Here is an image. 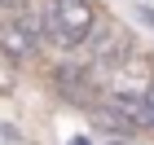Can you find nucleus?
I'll return each instance as SVG.
<instances>
[{
    "mask_svg": "<svg viewBox=\"0 0 154 145\" xmlns=\"http://www.w3.org/2000/svg\"><path fill=\"white\" fill-rule=\"evenodd\" d=\"M110 145H115V141H110ZM119 145H123V141H119Z\"/></svg>",
    "mask_w": 154,
    "mask_h": 145,
    "instance_id": "obj_11",
    "label": "nucleus"
},
{
    "mask_svg": "<svg viewBox=\"0 0 154 145\" xmlns=\"http://www.w3.org/2000/svg\"><path fill=\"white\" fill-rule=\"evenodd\" d=\"M88 114H93V123L101 128V132H110V136H132V132H137V128H132V123L123 119V114H115V110H110L106 101H97V106L88 110Z\"/></svg>",
    "mask_w": 154,
    "mask_h": 145,
    "instance_id": "obj_6",
    "label": "nucleus"
},
{
    "mask_svg": "<svg viewBox=\"0 0 154 145\" xmlns=\"http://www.w3.org/2000/svg\"><path fill=\"white\" fill-rule=\"evenodd\" d=\"M141 101H145V119H150V128H154V79L145 84V97H141Z\"/></svg>",
    "mask_w": 154,
    "mask_h": 145,
    "instance_id": "obj_7",
    "label": "nucleus"
},
{
    "mask_svg": "<svg viewBox=\"0 0 154 145\" xmlns=\"http://www.w3.org/2000/svg\"><path fill=\"white\" fill-rule=\"evenodd\" d=\"M88 71L97 75V79H106V75H119L128 71L132 62V31H123V26H106V31H93V40H88Z\"/></svg>",
    "mask_w": 154,
    "mask_h": 145,
    "instance_id": "obj_2",
    "label": "nucleus"
},
{
    "mask_svg": "<svg viewBox=\"0 0 154 145\" xmlns=\"http://www.w3.org/2000/svg\"><path fill=\"white\" fill-rule=\"evenodd\" d=\"M53 88H57L71 106H84V110H93L97 101H101V79H97L88 66H79V62H62L57 71H53Z\"/></svg>",
    "mask_w": 154,
    "mask_h": 145,
    "instance_id": "obj_4",
    "label": "nucleus"
},
{
    "mask_svg": "<svg viewBox=\"0 0 154 145\" xmlns=\"http://www.w3.org/2000/svg\"><path fill=\"white\" fill-rule=\"evenodd\" d=\"M101 101H106L115 114H123L137 132H141V128H150V119H145V101H141L137 92H110V97H101Z\"/></svg>",
    "mask_w": 154,
    "mask_h": 145,
    "instance_id": "obj_5",
    "label": "nucleus"
},
{
    "mask_svg": "<svg viewBox=\"0 0 154 145\" xmlns=\"http://www.w3.org/2000/svg\"><path fill=\"white\" fill-rule=\"evenodd\" d=\"M0 5H5V9L13 5V13H18V9H26V0H0Z\"/></svg>",
    "mask_w": 154,
    "mask_h": 145,
    "instance_id": "obj_8",
    "label": "nucleus"
},
{
    "mask_svg": "<svg viewBox=\"0 0 154 145\" xmlns=\"http://www.w3.org/2000/svg\"><path fill=\"white\" fill-rule=\"evenodd\" d=\"M40 31L48 35V44L57 48H79L93 40L97 31V5L93 0H48L44 5V18H40Z\"/></svg>",
    "mask_w": 154,
    "mask_h": 145,
    "instance_id": "obj_1",
    "label": "nucleus"
},
{
    "mask_svg": "<svg viewBox=\"0 0 154 145\" xmlns=\"http://www.w3.org/2000/svg\"><path fill=\"white\" fill-rule=\"evenodd\" d=\"M40 18L35 13H26V9H18V13H9L5 18V26H0V48H5V57L9 62H31L40 53Z\"/></svg>",
    "mask_w": 154,
    "mask_h": 145,
    "instance_id": "obj_3",
    "label": "nucleus"
},
{
    "mask_svg": "<svg viewBox=\"0 0 154 145\" xmlns=\"http://www.w3.org/2000/svg\"><path fill=\"white\" fill-rule=\"evenodd\" d=\"M66 145H93V141H88V136H71Z\"/></svg>",
    "mask_w": 154,
    "mask_h": 145,
    "instance_id": "obj_10",
    "label": "nucleus"
},
{
    "mask_svg": "<svg viewBox=\"0 0 154 145\" xmlns=\"http://www.w3.org/2000/svg\"><path fill=\"white\" fill-rule=\"evenodd\" d=\"M141 18H145V22L154 26V9H150V5H141Z\"/></svg>",
    "mask_w": 154,
    "mask_h": 145,
    "instance_id": "obj_9",
    "label": "nucleus"
}]
</instances>
